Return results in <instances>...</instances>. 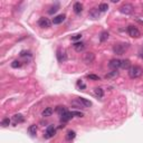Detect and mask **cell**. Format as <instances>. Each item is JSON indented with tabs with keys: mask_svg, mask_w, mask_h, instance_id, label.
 <instances>
[{
	"mask_svg": "<svg viewBox=\"0 0 143 143\" xmlns=\"http://www.w3.org/2000/svg\"><path fill=\"white\" fill-rule=\"evenodd\" d=\"M58 10V6H55V7H51L50 8V9L48 10V14L49 15H53V14H55V13H56V11Z\"/></svg>",
	"mask_w": 143,
	"mask_h": 143,
	"instance_id": "f1b7e54d",
	"label": "cell"
},
{
	"mask_svg": "<svg viewBox=\"0 0 143 143\" xmlns=\"http://www.w3.org/2000/svg\"><path fill=\"white\" fill-rule=\"evenodd\" d=\"M28 133L30 134V135H36V133H37V125H30L28 128Z\"/></svg>",
	"mask_w": 143,
	"mask_h": 143,
	"instance_id": "d6986e66",
	"label": "cell"
},
{
	"mask_svg": "<svg viewBox=\"0 0 143 143\" xmlns=\"http://www.w3.org/2000/svg\"><path fill=\"white\" fill-rule=\"evenodd\" d=\"M73 9H74V11H75L76 14H81L82 10H83V5H82L81 2H75Z\"/></svg>",
	"mask_w": 143,
	"mask_h": 143,
	"instance_id": "9a60e30c",
	"label": "cell"
},
{
	"mask_svg": "<svg viewBox=\"0 0 143 143\" xmlns=\"http://www.w3.org/2000/svg\"><path fill=\"white\" fill-rule=\"evenodd\" d=\"M107 38H109V33H107V31H103V33L101 34L100 40L101 41H105V40H107Z\"/></svg>",
	"mask_w": 143,
	"mask_h": 143,
	"instance_id": "d4e9b609",
	"label": "cell"
},
{
	"mask_svg": "<svg viewBox=\"0 0 143 143\" xmlns=\"http://www.w3.org/2000/svg\"><path fill=\"white\" fill-rule=\"evenodd\" d=\"M55 134H56V129L54 128V125H49L48 128H47L45 134H44V138H45V139H50V138H53Z\"/></svg>",
	"mask_w": 143,
	"mask_h": 143,
	"instance_id": "5b68a950",
	"label": "cell"
},
{
	"mask_svg": "<svg viewBox=\"0 0 143 143\" xmlns=\"http://www.w3.org/2000/svg\"><path fill=\"white\" fill-rule=\"evenodd\" d=\"M13 121H14L15 124H17V123H22L25 121V117H23L21 114H15L13 116Z\"/></svg>",
	"mask_w": 143,
	"mask_h": 143,
	"instance_id": "4fadbf2b",
	"label": "cell"
},
{
	"mask_svg": "<svg viewBox=\"0 0 143 143\" xmlns=\"http://www.w3.org/2000/svg\"><path fill=\"white\" fill-rule=\"evenodd\" d=\"M128 34L131 36V37H133V38H140L141 37L140 30H139L136 27H134V26H129L128 27Z\"/></svg>",
	"mask_w": 143,
	"mask_h": 143,
	"instance_id": "277c9868",
	"label": "cell"
},
{
	"mask_svg": "<svg viewBox=\"0 0 143 143\" xmlns=\"http://www.w3.org/2000/svg\"><path fill=\"white\" fill-rule=\"evenodd\" d=\"M87 77H88L90 79H93V81H98V76H96V75H93V74H91V75H87Z\"/></svg>",
	"mask_w": 143,
	"mask_h": 143,
	"instance_id": "f546056e",
	"label": "cell"
},
{
	"mask_svg": "<svg viewBox=\"0 0 143 143\" xmlns=\"http://www.w3.org/2000/svg\"><path fill=\"white\" fill-rule=\"evenodd\" d=\"M57 58H58V62H59V63L65 62V61H66V54H65V50L58 49V50H57Z\"/></svg>",
	"mask_w": 143,
	"mask_h": 143,
	"instance_id": "30bf717a",
	"label": "cell"
},
{
	"mask_svg": "<svg viewBox=\"0 0 143 143\" xmlns=\"http://www.w3.org/2000/svg\"><path fill=\"white\" fill-rule=\"evenodd\" d=\"M73 116H77V117H83L84 116V114L82 112H78V111H73V112H70Z\"/></svg>",
	"mask_w": 143,
	"mask_h": 143,
	"instance_id": "4316f807",
	"label": "cell"
},
{
	"mask_svg": "<svg viewBox=\"0 0 143 143\" xmlns=\"http://www.w3.org/2000/svg\"><path fill=\"white\" fill-rule=\"evenodd\" d=\"M121 67L123 69H130L131 68V62L129 59H124V61H121Z\"/></svg>",
	"mask_w": 143,
	"mask_h": 143,
	"instance_id": "2e32d148",
	"label": "cell"
},
{
	"mask_svg": "<svg viewBox=\"0 0 143 143\" xmlns=\"http://www.w3.org/2000/svg\"><path fill=\"white\" fill-rule=\"evenodd\" d=\"M53 112H54V110L51 109V107H46V109L43 111L41 114H43L44 117H48V116H50V115L53 114Z\"/></svg>",
	"mask_w": 143,
	"mask_h": 143,
	"instance_id": "ac0fdd59",
	"label": "cell"
},
{
	"mask_svg": "<svg viewBox=\"0 0 143 143\" xmlns=\"http://www.w3.org/2000/svg\"><path fill=\"white\" fill-rule=\"evenodd\" d=\"M65 18H66L65 15H58V16H56V17H54V19H53V23H55V25L62 23L63 21L65 20Z\"/></svg>",
	"mask_w": 143,
	"mask_h": 143,
	"instance_id": "8fae6325",
	"label": "cell"
},
{
	"mask_svg": "<svg viewBox=\"0 0 143 143\" xmlns=\"http://www.w3.org/2000/svg\"><path fill=\"white\" fill-rule=\"evenodd\" d=\"M109 66H110V68H112L113 70H117V68L121 67V61L120 59H116V58L111 59L109 63Z\"/></svg>",
	"mask_w": 143,
	"mask_h": 143,
	"instance_id": "8992f818",
	"label": "cell"
},
{
	"mask_svg": "<svg viewBox=\"0 0 143 143\" xmlns=\"http://www.w3.org/2000/svg\"><path fill=\"white\" fill-rule=\"evenodd\" d=\"M94 59H95L94 53L88 51V53H86L85 56H84V63H85V64H92V63L94 62Z\"/></svg>",
	"mask_w": 143,
	"mask_h": 143,
	"instance_id": "ba28073f",
	"label": "cell"
},
{
	"mask_svg": "<svg viewBox=\"0 0 143 143\" xmlns=\"http://www.w3.org/2000/svg\"><path fill=\"white\" fill-rule=\"evenodd\" d=\"M98 9H96V8H93L92 10H91V13H90V16L92 17V19H96L98 17Z\"/></svg>",
	"mask_w": 143,
	"mask_h": 143,
	"instance_id": "ffe728a7",
	"label": "cell"
},
{
	"mask_svg": "<svg viewBox=\"0 0 143 143\" xmlns=\"http://www.w3.org/2000/svg\"><path fill=\"white\" fill-rule=\"evenodd\" d=\"M133 9H134V7L131 3H124V5H122L120 7V11L124 15H131L133 13Z\"/></svg>",
	"mask_w": 143,
	"mask_h": 143,
	"instance_id": "3957f363",
	"label": "cell"
},
{
	"mask_svg": "<svg viewBox=\"0 0 143 143\" xmlns=\"http://www.w3.org/2000/svg\"><path fill=\"white\" fill-rule=\"evenodd\" d=\"M56 112L62 116V115H63V114H65V113L67 112V111H66V109H65L64 106H57V107H56Z\"/></svg>",
	"mask_w": 143,
	"mask_h": 143,
	"instance_id": "603a6c76",
	"label": "cell"
},
{
	"mask_svg": "<svg viewBox=\"0 0 143 143\" xmlns=\"http://www.w3.org/2000/svg\"><path fill=\"white\" fill-rule=\"evenodd\" d=\"M10 124V120H9V117H6V118H3V120L1 121V125L3 126V128H7L8 125Z\"/></svg>",
	"mask_w": 143,
	"mask_h": 143,
	"instance_id": "484cf974",
	"label": "cell"
},
{
	"mask_svg": "<svg viewBox=\"0 0 143 143\" xmlns=\"http://www.w3.org/2000/svg\"><path fill=\"white\" fill-rule=\"evenodd\" d=\"M75 136H76V133H75L74 131H68V132H67V134H66V139H67L68 141H72Z\"/></svg>",
	"mask_w": 143,
	"mask_h": 143,
	"instance_id": "44dd1931",
	"label": "cell"
},
{
	"mask_svg": "<svg viewBox=\"0 0 143 143\" xmlns=\"http://www.w3.org/2000/svg\"><path fill=\"white\" fill-rule=\"evenodd\" d=\"M38 25H39V27H41V28H48V27H50V25H51V21L48 18L41 17L38 21Z\"/></svg>",
	"mask_w": 143,
	"mask_h": 143,
	"instance_id": "52a82bcc",
	"label": "cell"
},
{
	"mask_svg": "<svg viewBox=\"0 0 143 143\" xmlns=\"http://www.w3.org/2000/svg\"><path fill=\"white\" fill-rule=\"evenodd\" d=\"M77 85H78V86H81V87H82V88H85V85H84V84H83V83H82V82H78V83H77Z\"/></svg>",
	"mask_w": 143,
	"mask_h": 143,
	"instance_id": "1f68e13d",
	"label": "cell"
},
{
	"mask_svg": "<svg viewBox=\"0 0 143 143\" xmlns=\"http://www.w3.org/2000/svg\"><path fill=\"white\" fill-rule=\"evenodd\" d=\"M118 76V72L117 70H112V72H110V73H107L105 75V79H113V78H116Z\"/></svg>",
	"mask_w": 143,
	"mask_h": 143,
	"instance_id": "5bb4252c",
	"label": "cell"
},
{
	"mask_svg": "<svg viewBox=\"0 0 143 143\" xmlns=\"http://www.w3.org/2000/svg\"><path fill=\"white\" fill-rule=\"evenodd\" d=\"M129 48V44L128 43H120V44H115L113 47V51L116 55H123Z\"/></svg>",
	"mask_w": 143,
	"mask_h": 143,
	"instance_id": "6da1fadb",
	"label": "cell"
},
{
	"mask_svg": "<svg viewBox=\"0 0 143 143\" xmlns=\"http://www.w3.org/2000/svg\"><path fill=\"white\" fill-rule=\"evenodd\" d=\"M81 37H82V35L77 34V35H74L73 37H72V39H73V40H77V39H81Z\"/></svg>",
	"mask_w": 143,
	"mask_h": 143,
	"instance_id": "4dcf8cb0",
	"label": "cell"
},
{
	"mask_svg": "<svg viewBox=\"0 0 143 143\" xmlns=\"http://www.w3.org/2000/svg\"><path fill=\"white\" fill-rule=\"evenodd\" d=\"M11 66H13L14 68H19V67L21 66V63L18 62V61H14L13 63H11Z\"/></svg>",
	"mask_w": 143,
	"mask_h": 143,
	"instance_id": "83f0119b",
	"label": "cell"
},
{
	"mask_svg": "<svg viewBox=\"0 0 143 143\" xmlns=\"http://www.w3.org/2000/svg\"><path fill=\"white\" fill-rule=\"evenodd\" d=\"M77 102L83 107H90V106H92V102L88 101V100H86V98H84V97H78L77 98Z\"/></svg>",
	"mask_w": 143,
	"mask_h": 143,
	"instance_id": "9c48e42d",
	"label": "cell"
},
{
	"mask_svg": "<svg viewBox=\"0 0 143 143\" xmlns=\"http://www.w3.org/2000/svg\"><path fill=\"white\" fill-rule=\"evenodd\" d=\"M143 73V70L140 66H131V68L129 69V76L131 78H138L140 77Z\"/></svg>",
	"mask_w": 143,
	"mask_h": 143,
	"instance_id": "7a4b0ae2",
	"label": "cell"
},
{
	"mask_svg": "<svg viewBox=\"0 0 143 143\" xmlns=\"http://www.w3.org/2000/svg\"><path fill=\"white\" fill-rule=\"evenodd\" d=\"M95 95L98 97H103V95H104V92H103V90L101 87H97V88H95Z\"/></svg>",
	"mask_w": 143,
	"mask_h": 143,
	"instance_id": "cb8c5ba5",
	"label": "cell"
},
{
	"mask_svg": "<svg viewBox=\"0 0 143 143\" xmlns=\"http://www.w3.org/2000/svg\"><path fill=\"white\" fill-rule=\"evenodd\" d=\"M72 117H73L72 113H70V112H66L65 114H63L62 116H61V121H62V122H67V121H69Z\"/></svg>",
	"mask_w": 143,
	"mask_h": 143,
	"instance_id": "e0dca14e",
	"label": "cell"
},
{
	"mask_svg": "<svg viewBox=\"0 0 143 143\" xmlns=\"http://www.w3.org/2000/svg\"><path fill=\"white\" fill-rule=\"evenodd\" d=\"M107 9H109V5L107 3H100V6H98V11H102V13H104V11H106Z\"/></svg>",
	"mask_w": 143,
	"mask_h": 143,
	"instance_id": "7402d4cb",
	"label": "cell"
},
{
	"mask_svg": "<svg viewBox=\"0 0 143 143\" xmlns=\"http://www.w3.org/2000/svg\"><path fill=\"white\" fill-rule=\"evenodd\" d=\"M74 48H75V50H76V51L81 53V51H83V50H84V48H85V44L82 43V41H77V43L74 44Z\"/></svg>",
	"mask_w": 143,
	"mask_h": 143,
	"instance_id": "7c38bea8",
	"label": "cell"
}]
</instances>
